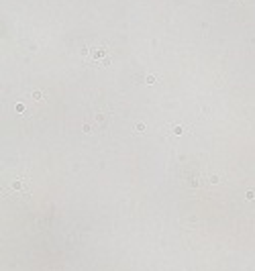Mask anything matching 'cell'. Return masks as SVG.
Wrapping results in <instances>:
<instances>
[{"mask_svg":"<svg viewBox=\"0 0 255 271\" xmlns=\"http://www.w3.org/2000/svg\"><path fill=\"white\" fill-rule=\"evenodd\" d=\"M84 55V61L92 68H108L110 65V53L104 45H90V47H84L82 51Z\"/></svg>","mask_w":255,"mask_h":271,"instance_id":"1","label":"cell"},{"mask_svg":"<svg viewBox=\"0 0 255 271\" xmlns=\"http://www.w3.org/2000/svg\"><path fill=\"white\" fill-rule=\"evenodd\" d=\"M8 192L10 194H16V196H29V179L27 177H16L10 182L8 186Z\"/></svg>","mask_w":255,"mask_h":271,"instance_id":"2","label":"cell"},{"mask_svg":"<svg viewBox=\"0 0 255 271\" xmlns=\"http://www.w3.org/2000/svg\"><path fill=\"white\" fill-rule=\"evenodd\" d=\"M172 133H174V135H184V133H186V129H184V127H180V124H174V127H172Z\"/></svg>","mask_w":255,"mask_h":271,"instance_id":"3","label":"cell"},{"mask_svg":"<svg viewBox=\"0 0 255 271\" xmlns=\"http://www.w3.org/2000/svg\"><path fill=\"white\" fill-rule=\"evenodd\" d=\"M155 82L157 80H155L153 75H147V78H145V84H155Z\"/></svg>","mask_w":255,"mask_h":271,"instance_id":"4","label":"cell"},{"mask_svg":"<svg viewBox=\"0 0 255 271\" xmlns=\"http://www.w3.org/2000/svg\"><path fill=\"white\" fill-rule=\"evenodd\" d=\"M135 129L139 130V133H143V130H145V124H137V127H135Z\"/></svg>","mask_w":255,"mask_h":271,"instance_id":"5","label":"cell"},{"mask_svg":"<svg viewBox=\"0 0 255 271\" xmlns=\"http://www.w3.org/2000/svg\"><path fill=\"white\" fill-rule=\"evenodd\" d=\"M33 98H35V100H39V98H43V94H41V92H35Z\"/></svg>","mask_w":255,"mask_h":271,"instance_id":"6","label":"cell"},{"mask_svg":"<svg viewBox=\"0 0 255 271\" xmlns=\"http://www.w3.org/2000/svg\"><path fill=\"white\" fill-rule=\"evenodd\" d=\"M255 198V192H247V200H253Z\"/></svg>","mask_w":255,"mask_h":271,"instance_id":"7","label":"cell"}]
</instances>
